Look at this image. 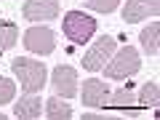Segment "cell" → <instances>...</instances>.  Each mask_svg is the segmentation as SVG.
Segmentation results:
<instances>
[{
  "mask_svg": "<svg viewBox=\"0 0 160 120\" xmlns=\"http://www.w3.org/2000/svg\"><path fill=\"white\" fill-rule=\"evenodd\" d=\"M160 11V0H128L123 6V22H144L147 16H158Z\"/></svg>",
  "mask_w": 160,
  "mask_h": 120,
  "instance_id": "cell-8",
  "label": "cell"
},
{
  "mask_svg": "<svg viewBox=\"0 0 160 120\" xmlns=\"http://www.w3.org/2000/svg\"><path fill=\"white\" fill-rule=\"evenodd\" d=\"M86 6L91 11H99V13H112L120 6V0H86Z\"/></svg>",
  "mask_w": 160,
  "mask_h": 120,
  "instance_id": "cell-16",
  "label": "cell"
},
{
  "mask_svg": "<svg viewBox=\"0 0 160 120\" xmlns=\"http://www.w3.org/2000/svg\"><path fill=\"white\" fill-rule=\"evenodd\" d=\"M16 40H19V27L13 22H0V51L13 48Z\"/></svg>",
  "mask_w": 160,
  "mask_h": 120,
  "instance_id": "cell-13",
  "label": "cell"
},
{
  "mask_svg": "<svg viewBox=\"0 0 160 120\" xmlns=\"http://www.w3.org/2000/svg\"><path fill=\"white\" fill-rule=\"evenodd\" d=\"M13 115H16L19 120H38L40 115H43V102H40L35 93H27V96H22L16 102Z\"/></svg>",
  "mask_w": 160,
  "mask_h": 120,
  "instance_id": "cell-10",
  "label": "cell"
},
{
  "mask_svg": "<svg viewBox=\"0 0 160 120\" xmlns=\"http://www.w3.org/2000/svg\"><path fill=\"white\" fill-rule=\"evenodd\" d=\"M46 118L48 120H69L72 118V107L67 104L64 96H51L46 102Z\"/></svg>",
  "mask_w": 160,
  "mask_h": 120,
  "instance_id": "cell-12",
  "label": "cell"
},
{
  "mask_svg": "<svg viewBox=\"0 0 160 120\" xmlns=\"http://www.w3.org/2000/svg\"><path fill=\"white\" fill-rule=\"evenodd\" d=\"M136 102L142 104V107H158V102H160V88H158V83H144L142 86V91H139V96H136Z\"/></svg>",
  "mask_w": 160,
  "mask_h": 120,
  "instance_id": "cell-15",
  "label": "cell"
},
{
  "mask_svg": "<svg viewBox=\"0 0 160 120\" xmlns=\"http://www.w3.org/2000/svg\"><path fill=\"white\" fill-rule=\"evenodd\" d=\"M139 40H142V48H144L147 56H158V51H160V24L152 22L147 29H142Z\"/></svg>",
  "mask_w": 160,
  "mask_h": 120,
  "instance_id": "cell-11",
  "label": "cell"
},
{
  "mask_svg": "<svg viewBox=\"0 0 160 120\" xmlns=\"http://www.w3.org/2000/svg\"><path fill=\"white\" fill-rule=\"evenodd\" d=\"M107 104H109V107H115V109H126V107H133V104H136V93H133L131 88H120V91L109 93Z\"/></svg>",
  "mask_w": 160,
  "mask_h": 120,
  "instance_id": "cell-14",
  "label": "cell"
},
{
  "mask_svg": "<svg viewBox=\"0 0 160 120\" xmlns=\"http://www.w3.org/2000/svg\"><path fill=\"white\" fill-rule=\"evenodd\" d=\"M22 40H24V48H27V51L40 53V56H48V53H53V48H56V35L48 27H29Z\"/></svg>",
  "mask_w": 160,
  "mask_h": 120,
  "instance_id": "cell-5",
  "label": "cell"
},
{
  "mask_svg": "<svg viewBox=\"0 0 160 120\" xmlns=\"http://www.w3.org/2000/svg\"><path fill=\"white\" fill-rule=\"evenodd\" d=\"M93 32H96V19H91L88 13H83V11L64 13V35L72 43L83 46V43H88L93 38Z\"/></svg>",
  "mask_w": 160,
  "mask_h": 120,
  "instance_id": "cell-3",
  "label": "cell"
},
{
  "mask_svg": "<svg viewBox=\"0 0 160 120\" xmlns=\"http://www.w3.org/2000/svg\"><path fill=\"white\" fill-rule=\"evenodd\" d=\"M16 96V86H13L11 78H0V104H8Z\"/></svg>",
  "mask_w": 160,
  "mask_h": 120,
  "instance_id": "cell-17",
  "label": "cell"
},
{
  "mask_svg": "<svg viewBox=\"0 0 160 120\" xmlns=\"http://www.w3.org/2000/svg\"><path fill=\"white\" fill-rule=\"evenodd\" d=\"M0 120H6V115H3V112H0Z\"/></svg>",
  "mask_w": 160,
  "mask_h": 120,
  "instance_id": "cell-18",
  "label": "cell"
},
{
  "mask_svg": "<svg viewBox=\"0 0 160 120\" xmlns=\"http://www.w3.org/2000/svg\"><path fill=\"white\" fill-rule=\"evenodd\" d=\"M115 48H118L115 38H109V35H102V38H99L96 43H93V46L86 51V56H83V67L91 69V72H99V69H102L104 64L109 62V56L115 53Z\"/></svg>",
  "mask_w": 160,
  "mask_h": 120,
  "instance_id": "cell-4",
  "label": "cell"
},
{
  "mask_svg": "<svg viewBox=\"0 0 160 120\" xmlns=\"http://www.w3.org/2000/svg\"><path fill=\"white\" fill-rule=\"evenodd\" d=\"M22 13L27 22H51L59 16V0H24Z\"/></svg>",
  "mask_w": 160,
  "mask_h": 120,
  "instance_id": "cell-6",
  "label": "cell"
},
{
  "mask_svg": "<svg viewBox=\"0 0 160 120\" xmlns=\"http://www.w3.org/2000/svg\"><path fill=\"white\" fill-rule=\"evenodd\" d=\"M80 99H83V107H107V99H109L107 83H104V80H99V78L86 80Z\"/></svg>",
  "mask_w": 160,
  "mask_h": 120,
  "instance_id": "cell-9",
  "label": "cell"
},
{
  "mask_svg": "<svg viewBox=\"0 0 160 120\" xmlns=\"http://www.w3.org/2000/svg\"><path fill=\"white\" fill-rule=\"evenodd\" d=\"M51 88L56 96H64V99H72L78 93V72L72 67H56L51 75Z\"/></svg>",
  "mask_w": 160,
  "mask_h": 120,
  "instance_id": "cell-7",
  "label": "cell"
},
{
  "mask_svg": "<svg viewBox=\"0 0 160 120\" xmlns=\"http://www.w3.org/2000/svg\"><path fill=\"white\" fill-rule=\"evenodd\" d=\"M11 69H13V75L19 78V83H22V91H24V93H38V91H43L46 78H48L46 64H43V62L19 56V59H13V62H11Z\"/></svg>",
  "mask_w": 160,
  "mask_h": 120,
  "instance_id": "cell-1",
  "label": "cell"
},
{
  "mask_svg": "<svg viewBox=\"0 0 160 120\" xmlns=\"http://www.w3.org/2000/svg\"><path fill=\"white\" fill-rule=\"evenodd\" d=\"M104 75L109 80H123V78H131L142 69V56H139L136 48L131 46H123V48H115V53L109 56V62L104 64Z\"/></svg>",
  "mask_w": 160,
  "mask_h": 120,
  "instance_id": "cell-2",
  "label": "cell"
}]
</instances>
